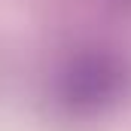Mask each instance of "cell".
<instances>
[{
    "mask_svg": "<svg viewBox=\"0 0 131 131\" xmlns=\"http://www.w3.org/2000/svg\"><path fill=\"white\" fill-rule=\"evenodd\" d=\"M119 85V70L107 58H82L64 76V98L76 107H92L107 101Z\"/></svg>",
    "mask_w": 131,
    "mask_h": 131,
    "instance_id": "cell-1",
    "label": "cell"
}]
</instances>
